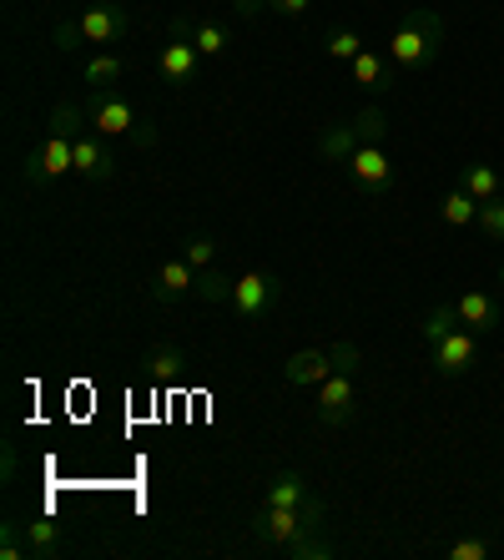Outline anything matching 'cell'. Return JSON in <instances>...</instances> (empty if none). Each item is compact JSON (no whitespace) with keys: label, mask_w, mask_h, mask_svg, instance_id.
<instances>
[{"label":"cell","mask_w":504,"mask_h":560,"mask_svg":"<svg viewBox=\"0 0 504 560\" xmlns=\"http://www.w3.org/2000/svg\"><path fill=\"white\" fill-rule=\"evenodd\" d=\"M131 26V15L121 0H102V5H86V11L66 15V21H56L51 31V46L61 56L71 51H86V46H96V51H112V40H121Z\"/></svg>","instance_id":"6da1fadb"},{"label":"cell","mask_w":504,"mask_h":560,"mask_svg":"<svg viewBox=\"0 0 504 560\" xmlns=\"http://www.w3.org/2000/svg\"><path fill=\"white\" fill-rule=\"evenodd\" d=\"M359 369H363L359 343H333V374L313 389V419H318V424L343 430V424H353V419H359V394H353Z\"/></svg>","instance_id":"7a4b0ae2"},{"label":"cell","mask_w":504,"mask_h":560,"mask_svg":"<svg viewBox=\"0 0 504 560\" xmlns=\"http://www.w3.org/2000/svg\"><path fill=\"white\" fill-rule=\"evenodd\" d=\"M444 36H449L444 15L429 11V5H414V11H409L399 26H394L384 56L399 66V71H429V66L439 61V51H444Z\"/></svg>","instance_id":"3957f363"},{"label":"cell","mask_w":504,"mask_h":560,"mask_svg":"<svg viewBox=\"0 0 504 560\" xmlns=\"http://www.w3.org/2000/svg\"><path fill=\"white\" fill-rule=\"evenodd\" d=\"M324 515H328L324 500H313V505H303V510H293V505H258V515L247 521V530H253V540H258V546L283 550V546H293L297 535L324 530Z\"/></svg>","instance_id":"277c9868"},{"label":"cell","mask_w":504,"mask_h":560,"mask_svg":"<svg viewBox=\"0 0 504 560\" xmlns=\"http://www.w3.org/2000/svg\"><path fill=\"white\" fill-rule=\"evenodd\" d=\"M86 121L96 137H106V142H131L137 137V127H142V117H137V106H131V96L121 92V86H86Z\"/></svg>","instance_id":"5b68a950"},{"label":"cell","mask_w":504,"mask_h":560,"mask_svg":"<svg viewBox=\"0 0 504 560\" xmlns=\"http://www.w3.org/2000/svg\"><path fill=\"white\" fill-rule=\"evenodd\" d=\"M197 66H202V51L192 46V36H187V15H177L167 31V46L156 51V77L167 81V86H192L197 81Z\"/></svg>","instance_id":"8992f818"},{"label":"cell","mask_w":504,"mask_h":560,"mask_svg":"<svg viewBox=\"0 0 504 560\" xmlns=\"http://www.w3.org/2000/svg\"><path fill=\"white\" fill-rule=\"evenodd\" d=\"M233 313L237 318H247V324H262L278 303H283V278L278 273H262V268H253V273H243L233 283Z\"/></svg>","instance_id":"52a82bcc"},{"label":"cell","mask_w":504,"mask_h":560,"mask_svg":"<svg viewBox=\"0 0 504 560\" xmlns=\"http://www.w3.org/2000/svg\"><path fill=\"white\" fill-rule=\"evenodd\" d=\"M71 142H77V137L46 131V142H40L36 152L26 156V172H21L31 192H40V187H51L56 177H66V172H77V162H71Z\"/></svg>","instance_id":"ba28073f"},{"label":"cell","mask_w":504,"mask_h":560,"mask_svg":"<svg viewBox=\"0 0 504 560\" xmlns=\"http://www.w3.org/2000/svg\"><path fill=\"white\" fill-rule=\"evenodd\" d=\"M343 172H349V183L363 187V192H388L394 187V156H388V142H363L353 147V156L343 162Z\"/></svg>","instance_id":"9c48e42d"},{"label":"cell","mask_w":504,"mask_h":560,"mask_svg":"<svg viewBox=\"0 0 504 560\" xmlns=\"http://www.w3.org/2000/svg\"><path fill=\"white\" fill-rule=\"evenodd\" d=\"M71 162H77V177H86V183L106 187L117 183V156H112V142L106 137H96V131H81L77 142H71Z\"/></svg>","instance_id":"30bf717a"},{"label":"cell","mask_w":504,"mask_h":560,"mask_svg":"<svg viewBox=\"0 0 504 560\" xmlns=\"http://www.w3.org/2000/svg\"><path fill=\"white\" fill-rule=\"evenodd\" d=\"M434 374L439 378H459V374H469V369L479 364V334L474 328H454V334H444L439 343H434Z\"/></svg>","instance_id":"8fae6325"},{"label":"cell","mask_w":504,"mask_h":560,"mask_svg":"<svg viewBox=\"0 0 504 560\" xmlns=\"http://www.w3.org/2000/svg\"><path fill=\"white\" fill-rule=\"evenodd\" d=\"M454 313H459V324H465V328H474L479 339H484V334H494V328L504 324V303L494 299V293H484V288L459 293V299H454Z\"/></svg>","instance_id":"7c38bea8"},{"label":"cell","mask_w":504,"mask_h":560,"mask_svg":"<svg viewBox=\"0 0 504 560\" xmlns=\"http://www.w3.org/2000/svg\"><path fill=\"white\" fill-rule=\"evenodd\" d=\"M146 293H152L156 303H177L187 299V293H197V268L187 258H167L152 268V283H146Z\"/></svg>","instance_id":"4fadbf2b"},{"label":"cell","mask_w":504,"mask_h":560,"mask_svg":"<svg viewBox=\"0 0 504 560\" xmlns=\"http://www.w3.org/2000/svg\"><path fill=\"white\" fill-rule=\"evenodd\" d=\"M328 374H333V349H297L283 364V378L293 389H318Z\"/></svg>","instance_id":"5bb4252c"},{"label":"cell","mask_w":504,"mask_h":560,"mask_svg":"<svg viewBox=\"0 0 504 560\" xmlns=\"http://www.w3.org/2000/svg\"><path fill=\"white\" fill-rule=\"evenodd\" d=\"M349 66H353V86H363L368 96H388L399 86V66L378 51H359Z\"/></svg>","instance_id":"9a60e30c"},{"label":"cell","mask_w":504,"mask_h":560,"mask_svg":"<svg viewBox=\"0 0 504 560\" xmlns=\"http://www.w3.org/2000/svg\"><path fill=\"white\" fill-rule=\"evenodd\" d=\"M353 147H363L359 117H349V121H328V127H318V137H313V152L324 156V162H349Z\"/></svg>","instance_id":"2e32d148"},{"label":"cell","mask_w":504,"mask_h":560,"mask_svg":"<svg viewBox=\"0 0 504 560\" xmlns=\"http://www.w3.org/2000/svg\"><path fill=\"white\" fill-rule=\"evenodd\" d=\"M26 525V546H31V560H61L66 556V525L56 515H31Z\"/></svg>","instance_id":"e0dca14e"},{"label":"cell","mask_w":504,"mask_h":560,"mask_svg":"<svg viewBox=\"0 0 504 560\" xmlns=\"http://www.w3.org/2000/svg\"><path fill=\"white\" fill-rule=\"evenodd\" d=\"M313 500H324L318 490H313L297 469H278L268 480V490H262V505H293V510H303V505H313Z\"/></svg>","instance_id":"ac0fdd59"},{"label":"cell","mask_w":504,"mask_h":560,"mask_svg":"<svg viewBox=\"0 0 504 560\" xmlns=\"http://www.w3.org/2000/svg\"><path fill=\"white\" fill-rule=\"evenodd\" d=\"M142 374L152 378V384H177V378L187 374V349H181V343H152V349L142 353Z\"/></svg>","instance_id":"d6986e66"},{"label":"cell","mask_w":504,"mask_h":560,"mask_svg":"<svg viewBox=\"0 0 504 560\" xmlns=\"http://www.w3.org/2000/svg\"><path fill=\"white\" fill-rule=\"evenodd\" d=\"M459 187H465L474 202H490V197H504V177L490 167V162H469L465 172H459Z\"/></svg>","instance_id":"ffe728a7"},{"label":"cell","mask_w":504,"mask_h":560,"mask_svg":"<svg viewBox=\"0 0 504 560\" xmlns=\"http://www.w3.org/2000/svg\"><path fill=\"white\" fill-rule=\"evenodd\" d=\"M121 71H127V61H121L117 51H96L81 66V81H86V86H117Z\"/></svg>","instance_id":"44dd1931"},{"label":"cell","mask_w":504,"mask_h":560,"mask_svg":"<svg viewBox=\"0 0 504 560\" xmlns=\"http://www.w3.org/2000/svg\"><path fill=\"white\" fill-rule=\"evenodd\" d=\"M454 328H459V313H454V303H434V308L419 318V339L434 349V343H439L444 334H454Z\"/></svg>","instance_id":"7402d4cb"},{"label":"cell","mask_w":504,"mask_h":560,"mask_svg":"<svg viewBox=\"0 0 504 560\" xmlns=\"http://www.w3.org/2000/svg\"><path fill=\"white\" fill-rule=\"evenodd\" d=\"M278 556H288V560H333L338 556V546L328 540L324 530H308V535H297L293 546H283Z\"/></svg>","instance_id":"603a6c76"},{"label":"cell","mask_w":504,"mask_h":560,"mask_svg":"<svg viewBox=\"0 0 504 560\" xmlns=\"http://www.w3.org/2000/svg\"><path fill=\"white\" fill-rule=\"evenodd\" d=\"M187 36H192V46L202 56H222L227 51V26H222V21H187Z\"/></svg>","instance_id":"cb8c5ba5"},{"label":"cell","mask_w":504,"mask_h":560,"mask_svg":"<svg viewBox=\"0 0 504 560\" xmlns=\"http://www.w3.org/2000/svg\"><path fill=\"white\" fill-rule=\"evenodd\" d=\"M439 218L449 222V228H474V222H479V202L465 192V187H454V192L439 202Z\"/></svg>","instance_id":"d4e9b609"},{"label":"cell","mask_w":504,"mask_h":560,"mask_svg":"<svg viewBox=\"0 0 504 560\" xmlns=\"http://www.w3.org/2000/svg\"><path fill=\"white\" fill-rule=\"evenodd\" d=\"M233 283H237V278L218 273V268H202V273H197V299H202V303H227V299H233Z\"/></svg>","instance_id":"484cf974"},{"label":"cell","mask_w":504,"mask_h":560,"mask_svg":"<svg viewBox=\"0 0 504 560\" xmlns=\"http://www.w3.org/2000/svg\"><path fill=\"white\" fill-rule=\"evenodd\" d=\"M181 258L192 262L197 273H202V268H212V262H218V237H212V233H192L187 243H181Z\"/></svg>","instance_id":"4316f807"},{"label":"cell","mask_w":504,"mask_h":560,"mask_svg":"<svg viewBox=\"0 0 504 560\" xmlns=\"http://www.w3.org/2000/svg\"><path fill=\"white\" fill-rule=\"evenodd\" d=\"M0 560H31L26 525H21V521H5V525H0Z\"/></svg>","instance_id":"83f0119b"},{"label":"cell","mask_w":504,"mask_h":560,"mask_svg":"<svg viewBox=\"0 0 504 560\" xmlns=\"http://www.w3.org/2000/svg\"><path fill=\"white\" fill-rule=\"evenodd\" d=\"M479 233L490 237V243H504V197H490V202H479Z\"/></svg>","instance_id":"f1b7e54d"},{"label":"cell","mask_w":504,"mask_h":560,"mask_svg":"<svg viewBox=\"0 0 504 560\" xmlns=\"http://www.w3.org/2000/svg\"><path fill=\"white\" fill-rule=\"evenodd\" d=\"M359 51H363V36H359V31H349V26L328 31V56H333V61H353Z\"/></svg>","instance_id":"f546056e"},{"label":"cell","mask_w":504,"mask_h":560,"mask_svg":"<svg viewBox=\"0 0 504 560\" xmlns=\"http://www.w3.org/2000/svg\"><path fill=\"white\" fill-rule=\"evenodd\" d=\"M494 550L479 540V535H465V540H454L449 546V560H490Z\"/></svg>","instance_id":"4dcf8cb0"},{"label":"cell","mask_w":504,"mask_h":560,"mask_svg":"<svg viewBox=\"0 0 504 560\" xmlns=\"http://www.w3.org/2000/svg\"><path fill=\"white\" fill-rule=\"evenodd\" d=\"M308 5H313V0H268V11L272 15H288V21H293V15H303Z\"/></svg>","instance_id":"1f68e13d"},{"label":"cell","mask_w":504,"mask_h":560,"mask_svg":"<svg viewBox=\"0 0 504 560\" xmlns=\"http://www.w3.org/2000/svg\"><path fill=\"white\" fill-rule=\"evenodd\" d=\"M258 11H268V0H233V15H243V21H253Z\"/></svg>","instance_id":"d6a6232c"},{"label":"cell","mask_w":504,"mask_h":560,"mask_svg":"<svg viewBox=\"0 0 504 560\" xmlns=\"http://www.w3.org/2000/svg\"><path fill=\"white\" fill-rule=\"evenodd\" d=\"M494 278H500V299H504V262H500V273H494Z\"/></svg>","instance_id":"836d02e7"}]
</instances>
